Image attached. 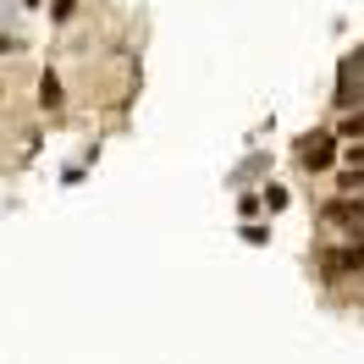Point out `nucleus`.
Returning <instances> with one entry per match:
<instances>
[{"mask_svg":"<svg viewBox=\"0 0 364 364\" xmlns=\"http://www.w3.org/2000/svg\"><path fill=\"white\" fill-rule=\"evenodd\" d=\"M315 265H320V282H326V287H337V282H348V276H364V237H348V243L320 249Z\"/></svg>","mask_w":364,"mask_h":364,"instance_id":"1","label":"nucleus"},{"mask_svg":"<svg viewBox=\"0 0 364 364\" xmlns=\"http://www.w3.org/2000/svg\"><path fill=\"white\" fill-rule=\"evenodd\" d=\"M337 155H342V133H337V127H331V133L320 127V133L298 138V166H304V171H331Z\"/></svg>","mask_w":364,"mask_h":364,"instance_id":"2","label":"nucleus"},{"mask_svg":"<svg viewBox=\"0 0 364 364\" xmlns=\"http://www.w3.org/2000/svg\"><path fill=\"white\" fill-rule=\"evenodd\" d=\"M61 105H67V89H61V77H55V72H39V111H61Z\"/></svg>","mask_w":364,"mask_h":364,"instance_id":"3","label":"nucleus"},{"mask_svg":"<svg viewBox=\"0 0 364 364\" xmlns=\"http://www.w3.org/2000/svg\"><path fill=\"white\" fill-rule=\"evenodd\" d=\"M259 199H265V210H271V215H282V210L293 205V193H287L282 182H265V193H259Z\"/></svg>","mask_w":364,"mask_h":364,"instance_id":"4","label":"nucleus"},{"mask_svg":"<svg viewBox=\"0 0 364 364\" xmlns=\"http://www.w3.org/2000/svg\"><path fill=\"white\" fill-rule=\"evenodd\" d=\"M265 166H271V160H265V155H249V160H243V166H237V171H232V188H243V182H254V171H265Z\"/></svg>","mask_w":364,"mask_h":364,"instance_id":"5","label":"nucleus"},{"mask_svg":"<svg viewBox=\"0 0 364 364\" xmlns=\"http://www.w3.org/2000/svg\"><path fill=\"white\" fill-rule=\"evenodd\" d=\"M337 193H364V166H342L337 171Z\"/></svg>","mask_w":364,"mask_h":364,"instance_id":"6","label":"nucleus"},{"mask_svg":"<svg viewBox=\"0 0 364 364\" xmlns=\"http://www.w3.org/2000/svg\"><path fill=\"white\" fill-rule=\"evenodd\" d=\"M337 133H342V144H348V138H364V111H348L337 122Z\"/></svg>","mask_w":364,"mask_h":364,"instance_id":"7","label":"nucleus"},{"mask_svg":"<svg viewBox=\"0 0 364 364\" xmlns=\"http://www.w3.org/2000/svg\"><path fill=\"white\" fill-rule=\"evenodd\" d=\"M243 243H249V249H265V243H271V227H265V221H249V227H243Z\"/></svg>","mask_w":364,"mask_h":364,"instance_id":"8","label":"nucleus"},{"mask_svg":"<svg viewBox=\"0 0 364 364\" xmlns=\"http://www.w3.org/2000/svg\"><path fill=\"white\" fill-rule=\"evenodd\" d=\"M342 166H364V138H348V149H342Z\"/></svg>","mask_w":364,"mask_h":364,"instance_id":"9","label":"nucleus"},{"mask_svg":"<svg viewBox=\"0 0 364 364\" xmlns=\"http://www.w3.org/2000/svg\"><path fill=\"white\" fill-rule=\"evenodd\" d=\"M50 17H55V23H67V17H77V0H55V6H50Z\"/></svg>","mask_w":364,"mask_h":364,"instance_id":"10","label":"nucleus"},{"mask_svg":"<svg viewBox=\"0 0 364 364\" xmlns=\"http://www.w3.org/2000/svg\"><path fill=\"white\" fill-rule=\"evenodd\" d=\"M237 210H243V215H259V210H265V199H254V193H243V199H237Z\"/></svg>","mask_w":364,"mask_h":364,"instance_id":"11","label":"nucleus"},{"mask_svg":"<svg viewBox=\"0 0 364 364\" xmlns=\"http://www.w3.org/2000/svg\"><path fill=\"white\" fill-rule=\"evenodd\" d=\"M17 50H23V45H17L11 33H0V55H17Z\"/></svg>","mask_w":364,"mask_h":364,"instance_id":"12","label":"nucleus"}]
</instances>
